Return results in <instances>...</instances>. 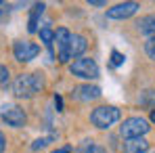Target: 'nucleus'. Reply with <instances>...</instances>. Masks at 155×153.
Here are the masks:
<instances>
[{
  "label": "nucleus",
  "mask_w": 155,
  "mask_h": 153,
  "mask_svg": "<svg viewBox=\"0 0 155 153\" xmlns=\"http://www.w3.org/2000/svg\"><path fill=\"white\" fill-rule=\"evenodd\" d=\"M149 151V143L140 136V138H128L124 143V153H147Z\"/></svg>",
  "instance_id": "9b49d317"
},
{
  "label": "nucleus",
  "mask_w": 155,
  "mask_h": 153,
  "mask_svg": "<svg viewBox=\"0 0 155 153\" xmlns=\"http://www.w3.org/2000/svg\"><path fill=\"white\" fill-rule=\"evenodd\" d=\"M69 40H71V34L65 29V27H59L54 32V48H57V55H59V61L61 63H67L69 61Z\"/></svg>",
  "instance_id": "423d86ee"
},
{
  "label": "nucleus",
  "mask_w": 155,
  "mask_h": 153,
  "mask_svg": "<svg viewBox=\"0 0 155 153\" xmlns=\"http://www.w3.org/2000/svg\"><path fill=\"white\" fill-rule=\"evenodd\" d=\"M8 78H11L8 69H6L4 65H0V84H2V86H6V84H8Z\"/></svg>",
  "instance_id": "a211bd4d"
},
{
  "label": "nucleus",
  "mask_w": 155,
  "mask_h": 153,
  "mask_svg": "<svg viewBox=\"0 0 155 153\" xmlns=\"http://www.w3.org/2000/svg\"><path fill=\"white\" fill-rule=\"evenodd\" d=\"M86 46H88L86 38L80 36V34H74L71 40H69V59H78V57H82V52L86 51Z\"/></svg>",
  "instance_id": "9d476101"
},
{
  "label": "nucleus",
  "mask_w": 155,
  "mask_h": 153,
  "mask_svg": "<svg viewBox=\"0 0 155 153\" xmlns=\"http://www.w3.org/2000/svg\"><path fill=\"white\" fill-rule=\"evenodd\" d=\"M40 40H42L46 46H51L52 40H54V32H52L51 27H42V29H40Z\"/></svg>",
  "instance_id": "2eb2a0df"
},
{
  "label": "nucleus",
  "mask_w": 155,
  "mask_h": 153,
  "mask_svg": "<svg viewBox=\"0 0 155 153\" xmlns=\"http://www.w3.org/2000/svg\"><path fill=\"white\" fill-rule=\"evenodd\" d=\"M4 147H6V138H4V134L0 132V153L4 151Z\"/></svg>",
  "instance_id": "4be33fe9"
},
{
  "label": "nucleus",
  "mask_w": 155,
  "mask_h": 153,
  "mask_svg": "<svg viewBox=\"0 0 155 153\" xmlns=\"http://www.w3.org/2000/svg\"><path fill=\"white\" fill-rule=\"evenodd\" d=\"M145 52H147L151 59H155V38L147 40V44H145Z\"/></svg>",
  "instance_id": "f3484780"
},
{
  "label": "nucleus",
  "mask_w": 155,
  "mask_h": 153,
  "mask_svg": "<svg viewBox=\"0 0 155 153\" xmlns=\"http://www.w3.org/2000/svg\"><path fill=\"white\" fill-rule=\"evenodd\" d=\"M149 132V122L145 118H128L124 120V124L120 128V134L128 141V138H140Z\"/></svg>",
  "instance_id": "20e7f679"
},
{
  "label": "nucleus",
  "mask_w": 155,
  "mask_h": 153,
  "mask_svg": "<svg viewBox=\"0 0 155 153\" xmlns=\"http://www.w3.org/2000/svg\"><path fill=\"white\" fill-rule=\"evenodd\" d=\"M42 11H44V4H42V2H40V4H34L31 15H29V23H27V32H29V34L38 32V19H40Z\"/></svg>",
  "instance_id": "ddd939ff"
},
{
  "label": "nucleus",
  "mask_w": 155,
  "mask_h": 153,
  "mask_svg": "<svg viewBox=\"0 0 155 153\" xmlns=\"http://www.w3.org/2000/svg\"><path fill=\"white\" fill-rule=\"evenodd\" d=\"M117 120H120V109L117 107H111V105H101V107H97L90 113V122L97 128H101V130L111 128Z\"/></svg>",
  "instance_id": "f03ea898"
},
{
  "label": "nucleus",
  "mask_w": 155,
  "mask_h": 153,
  "mask_svg": "<svg viewBox=\"0 0 155 153\" xmlns=\"http://www.w3.org/2000/svg\"><path fill=\"white\" fill-rule=\"evenodd\" d=\"M13 52H15V59H17V61L27 63V61H31V59L38 57L40 46L34 44V42H27V40H17V42L13 44Z\"/></svg>",
  "instance_id": "0eeeda50"
},
{
  "label": "nucleus",
  "mask_w": 155,
  "mask_h": 153,
  "mask_svg": "<svg viewBox=\"0 0 155 153\" xmlns=\"http://www.w3.org/2000/svg\"><path fill=\"white\" fill-rule=\"evenodd\" d=\"M69 72L74 76L82 78V80H97L99 78V65L94 59L90 57H82V59H76L71 65H69Z\"/></svg>",
  "instance_id": "7ed1b4c3"
},
{
  "label": "nucleus",
  "mask_w": 155,
  "mask_h": 153,
  "mask_svg": "<svg viewBox=\"0 0 155 153\" xmlns=\"http://www.w3.org/2000/svg\"><path fill=\"white\" fill-rule=\"evenodd\" d=\"M138 32L140 34H145L149 40L155 38V15H147V17H143V19H138Z\"/></svg>",
  "instance_id": "f8f14e48"
},
{
  "label": "nucleus",
  "mask_w": 155,
  "mask_h": 153,
  "mask_svg": "<svg viewBox=\"0 0 155 153\" xmlns=\"http://www.w3.org/2000/svg\"><path fill=\"white\" fill-rule=\"evenodd\" d=\"M54 105H57V111H63V99L61 97H54Z\"/></svg>",
  "instance_id": "412c9836"
},
{
  "label": "nucleus",
  "mask_w": 155,
  "mask_h": 153,
  "mask_svg": "<svg viewBox=\"0 0 155 153\" xmlns=\"http://www.w3.org/2000/svg\"><path fill=\"white\" fill-rule=\"evenodd\" d=\"M136 11H138V2H122V4H115L113 8H109L107 17L109 19H128Z\"/></svg>",
  "instance_id": "6e6552de"
},
{
  "label": "nucleus",
  "mask_w": 155,
  "mask_h": 153,
  "mask_svg": "<svg viewBox=\"0 0 155 153\" xmlns=\"http://www.w3.org/2000/svg\"><path fill=\"white\" fill-rule=\"evenodd\" d=\"M42 90V78L40 74H21L13 82V92L19 99H31Z\"/></svg>",
  "instance_id": "f257e3e1"
},
{
  "label": "nucleus",
  "mask_w": 155,
  "mask_h": 153,
  "mask_svg": "<svg viewBox=\"0 0 155 153\" xmlns=\"http://www.w3.org/2000/svg\"><path fill=\"white\" fill-rule=\"evenodd\" d=\"M151 122H153V124H155V109H153V111H151Z\"/></svg>",
  "instance_id": "b1692460"
},
{
  "label": "nucleus",
  "mask_w": 155,
  "mask_h": 153,
  "mask_svg": "<svg viewBox=\"0 0 155 153\" xmlns=\"http://www.w3.org/2000/svg\"><path fill=\"white\" fill-rule=\"evenodd\" d=\"M122 63H124V55L117 52V51H113L111 52V65H113V67H120Z\"/></svg>",
  "instance_id": "dca6fc26"
},
{
  "label": "nucleus",
  "mask_w": 155,
  "mask_h": 153,
  "mask_svg": "<svg viewBox=\"0 0 155 153\" xmlns=\"http://www.w3.org/2000/svg\"><path fill=\"white\" fill-rule=\"evenodd\" d=\"M74 99H78V101H94V99H99L101 97V88L99 86H90V84H84V86H78V88H74Z\"/></svg>",
  "instance_id": "1a4fd4ad"
},
{
  "label": "nucleus",
  "mask_w": 155,
  "mask_h": 153,
  "mask_svg": "<svg viewBox=\"0 0 155 153\" xmlns=\"http://www.w3.org/2000/svg\"><path fill=\"white\" fill-rule=\"evenodd\" d=\"M42 147H46V138H38L34 145H31V149L34 151H38V149H42Z\"/></svg>",
  "instance_id": "6ab92c4d"
},
{
  "label": "nucleus",
  "mask_w": 155,
  "mask_h": 153,
  "mask_svg": "<svg viewBox=\"0 0 155 153\" xmlns=\"http://www.w3.org/2000/svg\"><path fill=\"white\" fill-rule=\"evenodd\" d=\"M0 118L13 128H21L25 126V111L19 105H2L0 107Z\"/></svg>",
  "instance_id": "39448f33"
},
{
  "label": "nucleus",
  "mask_w": 155,
  "mask_h": 153,
  "mask_svg": "<svg viewBox=\"0 0 155 153\" xmlns=\"http://www.w3.org/2000/svg\"><path fill=\"white\" fill-rule=\"evenodd\" d=\"M51 153H71V147L65 145V147H59V149H54V151H51Z\"/></svg>",
  "instance_id": "aec40b11"
},
{
  "label": "nucleus",
  "mask_w": 155,
  "mask_h": 153,
  "mask_svg": "<svg viewBox=\"0 0 155 153\" xmlns=\"http://www.w3.org/2000/svg\"><path fill=\"white\" fill-rule=\"evenodd\" d=\"M90 4H92V6H105L103 0H90Z\"/></svg>",
  "instance_id": "5701e85b"
},
{
  "label": "nucleus",
  "mask_w": 155,
  "mask_h": 153,
  "mask_svg": "<svg viewBox=\"0 0 155 153\" xmlns=\"http://www.w3.org/2000/svg\"><path fill=\"white\" fill-rule=\"evenodd\" d=\"M76 153H105V149L99 147L94 141H84V143H80V147L76 149Z\"/></svg>",
  "instance_id": "4468645a"
}]
</instances>
